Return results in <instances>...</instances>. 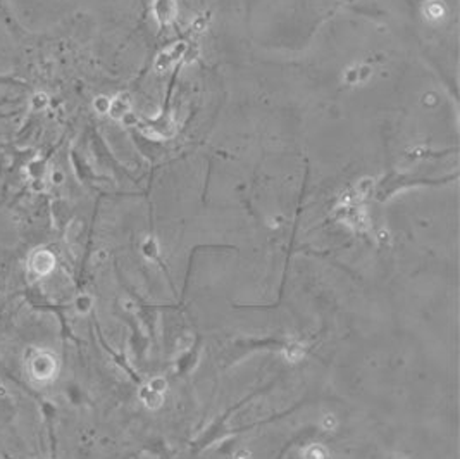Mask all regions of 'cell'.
<instances>
[{
  "mask_svg": "<svg viewBox=\"0 0 460 459\" xmlns=\"http://www.w3.org/2000/svg\"><path fill=\"white\" fill-rule=\"evenodd\" d=\"M29 371L34 380H52L57 373V359L50 352H36L29 359Z\"/></svg>",
  "mask_w": 460,
  "mask_h": 459,
  "instance_id": "1",
  "label": "cell"
},
{
  "mask_svg": "<svg viewBox=\"0 0 460 459\" xmlns=\"http://www.w3.org/2000/svg\"><path fill=\"white\" fill-rule=\"evenodd\" d=\"M53 266H55V258L52 252L48 250H38L31 259V268L36 274L45 276V274L52 273Z\"/></svg>",
  "mask_w": 460,
  "mask_h": 459,
  "instance_id": "2",
  "label": "cell"
},
{
  "mask_svg": "<svg viewBox=\"0 0 460 459\" xmlns=\"http://www.w3.org/2000/svg\"><path fill=\"white\" fill-rule=\"evenodd\" d=\"M138 396H140V400L148 409H157L162 406V402H164V394L155 392V390H152L148 385H143V387L140 388V392H138Z\"/></svg>",
  "mask_w": 460,
  "mask_h": 459,
  "instance_id": "3",
  "label": "cell"
},
{
  "mask_svg": "<svg viewBox=\"0 0 460 459\" xmlns=\"http://www.w3.org/2000/svg\"><path fill=\"white\" fill-rule=\"evenodd\" d=\"M283 354H285V358L288 359L290 362H297L304 358L305 349H304V346L298 342H288L285 346V349H283Z\"/></svg>",
  "mask_w": 460,
  "mask_h": 459,
  "instance_id": "4",
  "label": "cell"
},
{
  "mask_svg": "<svg viewBox=\"0 0 460 459\" xmlns=\"http://www.w3.org/2000/svg\"><path fill=\"white\" fill-rule=\"evenodd\" d=\"M304 459H331L328 449L321 444H312L304 450Z\"/></svg>",
  "mask_w": 460,
  "mask_h": 459,
  "instance_id": "5",
  "label": "cell"
},
{
  "mask_svg": "<svg viewBox=\"0 0 460 459\" xmlns=\"http://www.w3.org/2000/svg\"><path fill=\"white\" fill-rule=\"evenodd\" d=\"M74 308L79 314H86V312H90V309L93 308V299H91L88 294H81V296L76 297Z\"/></svg>",
  "mask_w": 460,
  "mask_h": 459,
  "instance_id": "6",
  "label": "cell"
},
{
  "mask_svg": "<svg viewBox=\"0 0 460 459\" xmlns=\"http://www.w3.org/2000/svg\"><path fill=\"white\" fill-rule=\"evenodd\" d=\"M148 387H150L152 390H155V392H160V394H164L167 390V382H166V378H162V376H157V378H152L150 382H148Z\"/></svg>",
  "mask_w": 460,
  "mask_h": 459,
  "instance_id": "7",
  "label": "cell"
},
{
  "mask_svg": "<svg viewBox=\"0 0 460 459\" xmlns=\"http://www.w3.org/2000/svg\"><path fill=\"white\" fill-rule=\"evenodd\" d=\"M321 424H323L324 430L333 432L336 428V424H338V422H336L335 414H326V416H323V422H321Z\"/></svg>",
  "mask_w": 460,
  "mask_h": 459,
  "instance_id": "8",
  "label": "cell"
},
{
  "mask_svg": "<svg viewBox=\"0 0 460 459\" xmlns=\"http://www.w3.org/2000/svg\"><path fill=\"white\" fill-rule=\"evenodd\" d=\"M235 459H252V456H250V452H248L247 449H241V450H238V452L235 454Z\"/></svg>",
  "mask_w": 460,
  "mask_h": 459,
  "instance_id": "9",
  "label": "cell"
},
{
  "mask_svg": "<svg viewBox=\"0 0 460 459\" xmlns=\"http://www.w3.org/2000/svg\"><path fill=\"white\" fill-rule=\"evenodd\" d=\"M388 459H407V458H404V456H392V458H388Z\"/></svg>",
  "mask_w": 460,
  "mask_h": 459,
  "instance_id": "10",
  "label": "cell"
}]
</instances>
